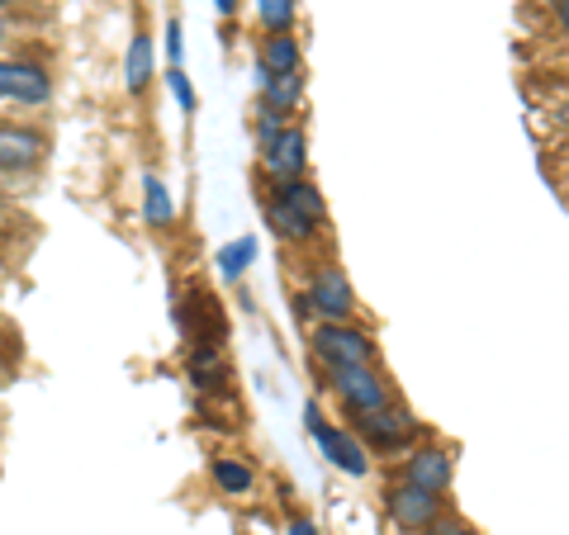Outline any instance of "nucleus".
Returning <instances> with one entry per match:
<instances>
[{"mask_svg": "<svg viewBox=\"0 0 569 535\" xmlns=\"http://www.w3.org/2000/svg\"><path fill=\"white\" fill-rule=\"evenodd\" d=\"M309 355L318 370L328 365H380V342L376 332L351 323H309Z\"/></svg>", "mask_w": 569, "mask_h": 535, "instance_id": "obj_1", "label": "nucleus"}, {"mask_svg": "<svg viewBox=\"0 0 569 535\" xmlns=\"http://www.w3.org/2000/svg\"><path fill=\"white\" fill-rule=\"evenodd\" d=\"M351 432L361 436V445H366L370 455H403L408 445H418L427 436V426L395 398V403L376 407V413H356L351 417Z\"/></svg>", "mask_w": 569, "mask_h": 535, "instance_id": "obj_2", "label": "nucleus"}, {"mask_svg": "<svg viewBox=\"0 0 569 535\" xmlns=\"http://www.w3.org/2000/svg\"><path fill=\"white\" fill-rule=\"evenodd\" d=\"M313 370H318V365H313ZM318 374H323L328 394L342 403L347 417L376 413V407L395 403V388H389V380H385L380 365H328V370H318Z\"/></svg>", "mask_w": 569, "mask_h": 535, "instance_id": "obj_3", "label": "nucleus"}, {"mask_svg": "<svg viewBox=\"0 0 569 535\" xmlns=\"http://www.w3.org/2000/svg\"><path fill=\"white\" fill-rule=\"evenodd\" d=\"M305 303L313 313V323H351L361 313V299H356V284L337 261H318L305 284Z\"/></svg>", "mask_w": 569, "mask_h": 535, "instance_id": "obj_4", "label": "nucleus"}, {"mask_svg": "<svg viewBox=\"0 0 569 535\" xmlns=\"http://www.w3.org/2000/svg\"><path fill=\"white\" fill-rule=\"evenodd\" d=\"M305 426H309V436H313L318 451H323L328 465H337V470L351 474V478H366V474H370V465H376V460H370V451L361 445V436H356L351 426L328 422L323 407H318V398L305 403Z\"/></svg>", "mask_w": 569, "mask_h": 535, "instance_id": "obj_5", "label": "nucleus"}, {"mask_svg": "<svg viewBox=\"0 0 569 535\" xmlns=\"http://www.w3.org/2000/svg\"><path fill=\"white\" fill-rule=\"evenodd\" d=\"M380 503H385V516L395 522L399 535H422L427 526H437L441 516H447V493H427V488H413V484H403V478H389L385 493H380Z\"/></svg>", "mask_w": 569, "mask_h": 535, "instance_id": "obj_6", "label": "nucleus"}, {"mask_svg": "<svg viewBox=\"0 0 569 535\" xmlns=\"http://www.w3.org/2000/svg\"><path fill=\"white\" fill-rule=\"evenodd\" d=\"M257 171L266 175V181H295V175H309V133L305 123H284V129L261 142L257 148Z\"/></svg>", "mask_w": 569, "mask_h": 535, "instance_id": "obj_7", "label": "nucleus"}, {"mask_svg": "<svg viewBox=\"0 0 569 535\" xmlns=\"http://www.w3.org/2000/svg\"><path fill=\"white\" fill-rule=\"evenodd\" d=\"M399 478L413 488H427V493H451V478H456V455L451 445L441 441H418L403 451V465H399Z\"/></svg>", "mask_w": 569, "mask_h": 535, "instance_id": "obj_8", "label": "nucleus"}, {"mask_svg": "<svg viewBox=\"0 0 569 535\" xmlns=\"http://www.w3.org/2000/svg\"><path fill=\"white\" fill-rule=\"evenodd\" d=\"M48 157V133L20 119H0V175H29Z\"/></svg>", "mask_w": 569, "mask_h": 535, "instance_id": "obj_9", "label": "nucleus"}, {"mask_svg": "<svg viewBox=\"0 0 569 535\" xmlns=\"http://www.w3.org/2000/svg\"><path fill=\"white\" fill-rule=\"evenodd\" d=\"M186 374H190V384L200 388V394H223L228 380H233V365H228L223 346H213V342H194V346H190V355H186Z\"/></svg>", "mask_w": 569, "mask_h": 535, "instance_id": "obj_10", "label": "nucleus"}, {"mask_svg": "<svg viewBox=\"0 0 569 535\" xmlns=\"http://www.w3.org/2000/svg\"><path fill=\"white\" fill-rule=\"evenodd\" d=\"M261 194H271V200L290 204L299 219H309V223H318V228H328V200H323V190H318L309 175H295V181H266Z\"/></svg>", "mask_w": 569, "mask_h": 535, "instance_id": "obj_11", "label": "nucleus"}, {"mask_svg": "<svg viewBox=\"0 0 569 535\" xmlns=\"http://www.w3.org/2000/svg\"><path fill=\"white\" fill-rule=\"evenodd\" d=\"M157 81V52H152V33L133 24V39H129V52H123V85H129L133 100H148Z\"/></svg>", "mask_w": 569, "mask_h": 535, "instance_id": "obj_12", "label": "nucleus"}, {"mask_svg": "<svg viewBox=\"0 0 569 535\" xmlns=\"http://www.w3.org/2000/svg\"><path fill=\"white\" fill-rule=\"evenodd\" d=\"M10 100L20 104V110H43L52 100V71L33 58L10 62Z\"/></svg>", "mask_w": 569, "mask_h": 535, "instance_id": "obj_13", "label": "nucleus"}, {"mask_svg": "<svg viewBox=\"0 0 569 535\" xmlns=\"http://www.w3.org/2000/svg\"><path fill=\"white\" fill-rule=\"evenodd\" d=\"M261 219H266V228H271L284 246H313L318 238H323V228L309 223V219H299L290 204L271 200V194H261Z\"/></svg>", "mask_w": 569, "mask_h": 535, "instance_id": "obj_14", "label": "nucleus"}, {"mask_svg": "<svg viewBox=\"0 0 569 535\" xmlns=\"http://www.w3.org/2000/svg\"><path fill=\"white\" fill-rule=\"evenodd\" d=\"M257 71L261 77H290V71H305V48H299L295 33H266L257 43Z\"/></svg>", "mask_w": 569, "mask_h": 535, "instance_id": "obj_15", "label": "nucleus"}, {"mask_svg": "<svg viewBox=\"0 0 569 535\" xmlns=\"http://www.w3.org/2000/svg\"><path fill=\"white\" fill-rule=\"evenodd\" d=\"M257 91H261V104H271V110H280L290 119V114L305 110L309 81H305V71H290V77H261L257 71Z\"/></svg>", "mask_w": 569, "mask_h": 535, "instance_id": "obj_16", "label": "nucleus"}, {"mask_svg": "<svg viewBox=\"0 0 569 535\" xmlns=\"http://www.w3.org/2000/svg\"><path fill=\"white\" fill-rule=\"evenodd\" d=\"M209 478L223 497H252L257 493V470H252V460H242V455H213Z\"/></svg>", "mask_w": 569, "mask_h": 535, "instance_id": "obj_17", "label": "nucleus"}, {"mask_svg": "<svg viewBox=\"0 0 569 535\" xmlns=\"http://www.w3.org/2000/svg\"><path fill=\"white\" fill-rule=\"evenodd\" d=\"M142 219H148L152 233H171L176 228V194L157 171L142 175Z\"/></svg>", "mask_w": 569, "mask_h": 535, "instance_id": "obj_18", "label": "nucleus"}, {"mask_svg": "<svg viewBox=\"0 0 569 535\" xmlns=\"http://www.w3.org/2000/svg\"><path fill=\"white\" fill-rule=\"evenodd\" d=\"M252 261H257V238H252V233H242V238H233V242H223V246H219V256H213V265H219V275H223L228 284H238Z\"/></svg>", "mask_w": 569, "mask_h": 535, "instance_id": "obj_19", "label": "nucleus"}, {"mask_svg": "<svg viewBox=\"0 0 569 535\" xmlns=\"http://www.w3.org/2000/svg\"><path fill=\"white\" fill-rule=\"evenodd\" d=\"M252 6H257V24L266 33H295L299 0H252Z\"/></svg>", "mask_w": 569, "mask_h": 535, "instance_id": "obj_20", "label": "nucleus"}, {"mask_svg": "<svg viewBox=\"0 0 569 535\" xmlns=\"http://www.w3.org/2000/svg\"><path fill=\"white\" fill-rule=\"evenodd\" d=\"M167 85H171V100H176V110L181 114H194L200 110V95H194V85L186 77V67H167Z\"/></svg>", "mask_w": 569, "mask_h": 535, "instance_id": "obj_21", "label": "nucleus"}, {"mask_svg": "<svg viewBox=\"0 0 569 535\" xmlns=\"http://www.w3.org/2000/svg\"><path fill=\"white\" fill-rule=\"evenodd\" d=\"M162 52H167V67H186V24H181V14H171V20H167Z\"/></svg>", "mask_w": 569, "mask_h": 535, "instance_id": "obj_22", "label": "nucleus"}, {"mask_svg": "<svg viewBox=\"0 0 569 535\" xmlns=\"http://www.w3.org/2000/svg\"><path fill=\"white\" fill-rule=\"evenodd\" d=\"M284 123H290V119H284L280 110H271V104H261L257 100V114H252V133H257V148H261V142H271L280 129H284Z\"/></svg>", "mask_w": 569, "mask_h": 535, "instance_id": "obj_23", "label": "nucleus"}, {"mask_svg": "<svg viewBox=\"0 0 569 535\" xmlns=\"http://www.w3.org/2000/svg\"><path fill=\"white\" fill-rule=\"evenodd\" d=\"M422 535H485V531H479V526H470V522H466V516H456V512H447V516H441V522H437V526H427Z\"/></svg>", "mask_w": 569, "mask_h": 535, "instance_id": "obj_24", "label": "nucleus"}, {"mask_svg": "<svg viewBox=\"0 0 569 535\" xmlns=\"http://www.w3.org/2000/svg\"><path fill=\"white\" fill-rule=\"evenodd\" d=\"M284 535H323V531H318V522H313L309 512L290 507V516H284Z\"/></svg>", "mask_w": 569, "mask_h": 535, "instance_id": "obj_25", "label": "nucleus"}, {"mask_svg": "<svg viewBox=\"0 0 569 535\" xmlns=\"http://www.w3.org/2000/svg\"><path fill=\"white\" fill-rule=\"evenodd\" d=\"M6 100H10V62L0 58V104H6Z\"/></svg>", "mask_w": 569, "mask_h": 535, "instance_id": "obj_26", "label": "nucleus"}, {"mask_svg": "<svg viewBox=\"0 0 569 535\" xmlns=\"http://www.w3.org/2000/svg\"><path fill=\"white\" fill-rule=\"evenodd\" d=\"M238 6H242V0H213V10H219L223 20H233V14H238Z\"/></svg>", "mask_w": 569, "mask_h": 535, "instance_id": "obj_27", "label": "nucleus"}, {"mask_svg": "<svg viewBox=\"0 0 569 535\" xmlns=\"http://www.w3.org/2000/svg\"><path fill=\"white\" fill-rule=\"evenodd\" d=\"M6 39H10V20L0 14V48H6Z\"/></svg>", "mask_w": 569, "mask_h": 535, "instance_id": "obj_28", "label": "nucleus"}, {"mask_svg": "<svg viewBox=\"0 0 569 535\" xmlns=\"http://www.w3.org/2000/svg\"><path fill=\"white\" fill-rule=\"evenodd\" d=\"M0 365H6V342H0Z\"/></svg>", "mask_w": 569, "mask_h": 535, "instance_id": "obj_29", "label": "nucleus"}, {"mask_svg": "<svg viewBox=\"0 0 569 535\" xmlns=\"http://www.w3.org/2000/svg\"><path fill=\"white\" fill-rule=\"evenodd\" d=\"M6 6H14V0H0V10H6Z\"/></svg>", "mask_w": 569, "mask_h": 535, "instance_id": "obj_30", "label": "nucleus"}]
</instances>
